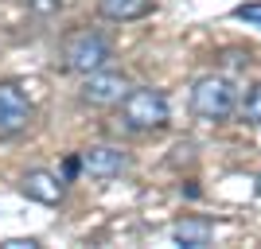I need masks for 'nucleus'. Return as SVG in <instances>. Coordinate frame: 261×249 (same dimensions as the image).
Listing matches in <instances>:
<instances>
[{"mask_svg":"<svg viewBox=\"0 0 261 249\" xmlns=\"http://www.w3.org/2000/svg\"><path fill=\"white\" fill-rule=\"evenodd\" d=\"M117 105H121V125L129 132H152L168 125V98L152 86H129V94Z\"/></svg>","mask_w":261,"mask_h":249,"instance_id":"f257e3e1","label":"nucleus"},{"mask_svg":"<svg viewBox=\"0 0 261 249\" xmlns=\"http://www.w3.org/2000/svg\"><path fill=\"white\" fill-rule=\"evenodd\" d=\"M238 109V86L222 74H207L199 78L191 90V113L203 121H226Z\"/></svg>","mask_w":261,"mask_h":249,"instance_id":"f03ea898","label":"nucleus"},{"mask_svg":"<svg viewBox=\"0 0 261 249\" xmlns=\"http://www.w3.org/2000/svg\"><path fill=\"white\" fill-rule=\"evenodd\" d=\"M113 59V47H109L106 35L90 32V27H82V32L66 35L63 43V66L70 70V74H94V70H101V66Z\"/></svg>","mask_w":261,"mask_h":249,"instance_id":"7ed1b4c3","label":"nucleus"},{"mask_svg":"<svg viewBox=\"0 0 261 249\" xmlns=\"http://www.w3.org/2000/svg\"><path fill=\"white\" fill-rule=\"evenodd\" d=\"M35 109L20 82H0V136H20L32 125Z\"/></svg>","mask_w":261,"mask_h":249,"instance_id":"20e7f679","label":"nucleus"},{"mask_svg":"<svg viewBox=\"0 0 261 249\" xmlns=\"http://www.w3.org/2000/svg\"><path fill=\"white\" fill-rule=\"evenodd\" d=\"M125 94H129V78L117 74V70H106V66L86 74V82H82V101L86 105H117Z\"/></svg>","mask_w":261,"mask_h":249,"instance_id":"39448f33","label":"nucleus"},{"mask_svg":"<svg viewBox=\"0 0 261 249\" xmlns=\"http://www.w3.org/2000/svg\"><path fill=\"white\" fill-rule=\"evenodd\" d=\"M78 160H82V172L94 175V179H117L121 172H129V156L121 148H109V144H94Z\"/></svg>","mask_w":261,"mask_h":249,"instance_id":"423d86ee","label":"nucleus"},{"mask_svg":"<svg viewBox=\"0 0 261 249\" xmlns=\"http://www.w3.org/2000/svg\"><path fill=\"white\" fill-rule=\"evenodd\" d=\"M20 191L28 199H35V203H43V206H59V203H63V195H66L63 179L51 175V172H43V168H35V172L23 175V179H20Z\"/></svg>","mask_w":261,"mask_h":249,"instance_id":"0eeeda50","label":"nucleus"},{"mask_svg":"<svg viewBox=\"0 0 261 249\" xmlns=\"http://www.w3.org/2000/svg\"><path fill=\"white\" fill-rule=\"evenodd\" d=\"M211 238H215V222H207V218H184L172 226V241L184 249H207Z\"/></svg>","mask_w":261,"mask_h":249,"instance_id":"6e6552de","label":"nucleus"},{"mask_svg":"<svg viewBox=\"0 0 261 249\" xmlns=\"http://www.w3.org/2000/svg\"><path fill=\"white\" fill-rule=\"evenodd\" d=\"M156 8V0H98V12L113 23H129V20H144Z\"/></svg>","mask_w":261,"mask_h":249,"instance_id":"1a4fd4ad","label":"nucleus"},{"mask_svg":"<svg viewBox=\"0 0 261 249\" xmlns=\"http://www.w3.org/2000/svg\"><path fill=\"white\" fill-rule=\"evenodd\" d=\"M238 113H242V121H250V125H257V121H261V82L246 94V101H242Z\"/></svg>","mask_w":261,"mask_h":249,"instance_id":"9d476101","label":"nucleus"},{"mask_svg":"<svg viewBox=\"0 0 261 249\" xmlns=\"http://www.w3.org/2000/svg\"><path fill=\"white\" fill-rule=\"evenodd\" d=\"M234 20H242V23H250V27L261 32V0H253V4H238V8H234Z\"/></svg>","mask_w":261,"mask_h":249,"instance_id":"9b49d317","label":"nucleus"},{"mask_svg":"<svg viewBox=\"0 0 261 249\" xmlns=\"http://www.w3.org/2000/svg\"><path fill=\"white\" fill-rule=\"evenodd\" d=\"M23 8H32L35 16H55L63 8V0H23Z\"/></svg>","mask_w":261,"mask_h":249,"instance_id":"f8f14e48","label":"nucleus"},{"mask_svg":"<svg viewBox=\"0 0 261 249\" xmlns=\"http://www.w3.org/2000/svg\"><path fill=\"white\" fill-rule=\"evenodd\" d=\"M78 172H82V160H78V156H66V163H63V183H70Z\"/></svg>","mask_w":261,"mask_h":249,"instance_id":"ddd939ff","label":"nucleus"},{"mask_svg":"<svg viewBox=\"0 0 261 249\" xmlns=\"http://www.w3.org/2000/svg\"><path fill=\"white\" fill-rule=\"evenodd\" d=\"M4 249H39V241H35V238H8Z\"/></svg>","mask_w":261,"mask_h":249,"instance_id":"4468645a","label":"nucleus"},{"mask_svg":"<svg viewBox=\"0 0 261 249\" xmlns=\"http://www.w3.org/2000/svg\"><path fill=\"white\" fill-rule=\"evenodd\" d=\"M257 195H261V175H257Z\"/></svg>","mask_w":261,"mask_h":249,"instance_id":"2eb2a0df","label":"nucleus"}]
</instances>
